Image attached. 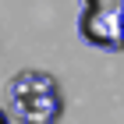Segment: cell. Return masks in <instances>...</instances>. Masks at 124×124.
<instances>
[{
  "label": "cell",
  "mask_w": 124,
  "mask_h": 124,
  "mask_svg": "<svg viewBox=\"0 0 124 124\" xmlns=\"http://www.w3.org/2000/svg\"><path fill=\"white\" fill-rule=\"evenodd\" d=\"M85 4H117V0H82V7Z\"/></svg>",
  "instance_id": "obj_3"
},
{
  "label": "cell",
  "mask_w": 124,
  "mask_h": 124,
  "mask_svg": "<svg viewBox=\"0 0 124 124\" xmlns=\"http://www.w3.org/2000/svg\"><path fill=\"white\" fill-rule=\"evenodd\" d=\"M7 114L18 124H60L64 92L50 71H18L7 82Z\"/></svg>",
  "instance_id": "obj_1"
},
{
  "label": "cell",
  "mask_w": 124,
  "mask_h": 124,
  "mask_svg": "<svg viewBox=\"0 0 124 124\" xmlns=\"http://www.w3.org/2000/svg\"><path fill=\"white\" fill-rule=\"evenodd\" d=\"M0 124H11V117H7V110L0 106Z\"/></svg>",
  "instance_id": "obj_4"
},
{
  "label": "cell",
  "mask_w": 124,
  "mask_h": 124,
  "mask_svg": "<svg viewBox=\"0 0 124 124\" xmlns=\"http://www.w3.org/2000/svg\"><path fill=\"white\" fill-rule=\"evenodd\" d=\"M121 7L117 4H85L78 14V32L89 46L103 50V53H121L124 50V25H121Z\"/></svg>",
  "instance_id": "obj_2"
}]
</instances>
